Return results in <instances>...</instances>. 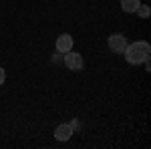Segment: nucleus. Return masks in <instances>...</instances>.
Listing matches in <instances>:
<instances>
[{
	"mask_svg": "<svg viewBox=\"0 0 151 149\" xmlns=\"http://www.w3.org/2000/svg\"><path fill=\"white\" fill-rule=\"evenodd\" d=\"M123 55H125V60H127L129 65H141L145 58H149L151 46L145 40H137V42H131V45L125 46Z\"/></svg>",
	"mask_w": 151,
	"mask_h": 149,
	"instance_id": "f257e3e1",
	"label": "nucleus"
},
{
	"mask_svg": "<svg viewBox=\"0 0 151 149\" xmlns=\"http://www.w3.org/2000/svg\"><path fill=\"white\" fill-rule=\"evenodd\" d=\"M65 65L69 71H81L85 67V60H83V55L75 53V50H69L65 53Z\"/></svg>",
	"mask_w": 151,
	"mask_h": 149,
	"instance_id": "f03ea898",
	"label": "nucleus"
},
{
	"mask_svg": "<svg viewBox=\"0 0 151 149\" xmlns=\"http://www.w3.org/2000/svg\"><path fill=\"white\" fill-rule=\"evenodd\" d=\"M125 46H127V38H125V35L115 32V35L109 36V48H111L113 53H117V55H123Z\"/></svg>",
	"mask_w": 151,
	"mask_h": 149,
	"instance_id": "7ed1b4c3",
	"label": "nucleus"
},
{
	"mask_svg": "<svg viewBox=\"0 0 151 149\" xmlns=\"http://www.w3.org/2000/svg\"><path fill=\"white\" fill-rule=\"evenodd\" d=\"M55 45H57V53H63V55H65V53L73 50V36L70 35H60Z\"/></svg>",
	"mask_w": 151,
	"mask_h": 149,
	"instance_id": "20e7f679",
	"label": "nucleus"
},
{
	"mask_svg": "<svg viewBox=\"0 0 151 149\" xmlns=\"http://www.w3.org/2000/svg\"><path fill=\"white\" fill-rule=\"evenodd\" d=\"M70 135H73V125H70V123H60V125L55 129L57 141H69Z\"/></svg>",
	"mask_w": 151,
	"mask_h": 149,
	"instance_id": "39448f33",
	"label": "nucleus"
},
{
	"mask_svg": "<svg viewBox=\"0 0 151 149\" xmlns=\"http://www.w3.org/2000/svg\"><path fill=\"white\" fill-rule=\"evenodd\" d=\"M139 4H141L139 0H121V8H123V12H135Z\"/></svg>",
	"mask_w": 151,
	"mask_h": 149,
	"instance_id": "423d86ee",
	"label": "nucleus"
},
{
	"mask_svg": "<svg viewBox=\"0 0 151 149\" xmlns=\"http://www.w3.org/2000/svg\"><path fill=\"white\" fill-rule=\"evenodd\" d=\"M135 12L139 14L141 18H147V16L151 14V8L147 6V4H139V6H137V10H135Z\"/></svg>",
	"mask_w": 151,
	"mask_h": 149,
	"instance_id": "0eeeda50",
	"label": "nucleus"
},
{
	"mask_svg": "<svg viewBox=\"0 0 151 149\" xmlns=\"http://www.w3.org/2000/svg\"><path fill=\"white\" fill-rule=\"evenodd\" d=\"M4 81H6V73H4L2 67H0V85H4Z\"/></svg>",
	"mask_w": 151,
	"mask_h": 149,
	"instance_id": "6e6552de",
	"label": "nucleus"
}]
</instances>
